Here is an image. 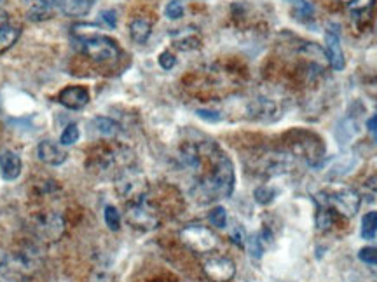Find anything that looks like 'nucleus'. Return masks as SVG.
Instances as JSON below:
<instances>
[{"label":"nucleus","mask_w":377,"mask_h":282,"mask_svg":"<svg viewBox=\"0 0 377 282\" xmlns=\"http://www.w3.org/2000/svg\"><path fill=\"white\" fill-rule=\"evenodd\" d=\"M180 157L196 181L197 197L203 202L227 199L234 190V164L215 141H199L182 147Z\"/></svg>","instance_id":"nucleus-1"},{"label":"nucleus","mask_w":377,"mask_h":282,"mask_svg":"<svg viewBox=\"0 0 377 282\" xmlns=\"http://www.w3.org/2000/svg\"><path fill=\"white\" fill-rule=\"evenodd\" d=\"M285 143L290 155L299 158H304L308 164L320 165V162L325 157V143L318 135L304 129H294L285 135Z\"/></svg>","instance_id":"nucleus-2"},{"label":"nucleus","mask_w":377,"mask_h":282,"mask_svg":"<svg viewBox=\"0 0 377 282\" xmlns=\"http://www.w3.org/2000/svg\"><path fill=\"white\" fill-rule=\"evenodd\" d=\"M133 154L129 148L119 143H104L93 148L90 155V162H93V168L98 171H122L125 168L131 165Z\"/></svg>","instance_id":"nucleus-3"},{"label":"nucleus","mask_w":377,"mask_h":282,"mask_svg":"<svg viewBox=\"0 0 377 282\" xmlns=\"http://www.w3.org/2000/svg\"><path fill=\"white\" fill-rule=\"evenodd\" d=\"M77 42L80 45V52H84L86 58H90L97 65H112L121 56V49L115 44V40L100 35L98 31L83 38H77Z\"/></svg>","instance_id":"nucleus-4"},{"label":"nucleus","mask_w":377,"mask_h":282,"mask_svg":"<svg viewBox=\"0 0 377 282\" xmlns=\"http://www.w3.org/2000/svg\"><path fill=\"white\" fill-rule=\"evenodd\" d=\"M37 267L38 258L31 251H14L0 255V272L14 282L30 277L37 270Z\"/></svg>","instance_id":"nucleus-5"},{"label":"nucleus","mask_w":377,"mask_h":282,"mask_svg":"<svg viewBox=\"0 0 377 282\" xmlns=\"http://www.w3.org/2000/svg\"><path fill=\"white\" fill-rule=\"evenodd\" d=\"M126 220L131 227L140 230H152L159 225V216L147 199V193L126 200Z\"/></svg>","instance_id":"nucleus-6"},{"label":"nucleus","mask_w":377,"mask_h":282,"mask_svg":"<svg viewBox=\"0 0 377 282\" xmlns=\"http://www.w3.org/2000/svg\"><path fill=\"white\" fill-rule=\"evenodd\" d=\"M360 195L353 188H337L332 192L323 193L322 206L341 216L351 218L360 209Z\"/></svg>","instance_id":"nucleus-7"},{"label":"nucleus","mask_w":377,"mask_h":282,"mask_svg":"<svg viewBox=\"0 0 377 282\" xmlns=\"http://www.w3.org/2000/svg\"><path fill=\"white\" fill-rule=\"evenodd\" d=\"M180 237L184 244H187L196 253H211L217 248V235L206 227L201 225H189L180 232Z\"/></svg>","instance_id":"nucleus-8"},{"label":"nucleus","mask_w":377,"mask_h":282,"mask_svg":"<svg viewBox=\"0 0 377 282\" xmlns=\"http://www.w3.org/2000/svg\"><path fill=\"white\" fill-rule=\"evenodd\" d=\"M65 221H63V218L59 216V214L56 213H44L41 214V216H37V220H35V232H37V235H41L42 239H45V241L52 242V241H58L59 237H62L63 234H65Z\"/></svg>","instance_id":"nucleus-9"},{"label":"nucleus","mask_w":377,"mask_h":282,"mask_svg":"<svg viewBox=\"0 0 377 282\" xmlns=\"http://www.w3.org/2000/svg\"><path fill=\"white\" fill-rule=\"evenodd\" d=\"M203 270L208 276V279L213 282H227L234 277L236 267L225 256H210V258L204 260Z\"/></svg>","instance_id":"nucleus-10"},{"label":"nucleus","mask_w":377,"mask_h":282,"mask_svg":"<svg viewBox=\"0 0 377 282\" xmlns=\"http://www.w3.org/2000/svg\"><path fill=\"white\" fill-rule=\"evenodd\" d=\"M325 54L329 59L330 66L336 72H341L346 66V59H344L343 45H341V35L334 24H330L325 30Z\"/></svg>","instance_id":"nucleus-11"},{"label":"nucleus","mask_w":377,"mask_h":282,"mask_svg":"<svg viewBox=\"0 0 377 282\" xmlns=\"http://www.w3.org/2000/svg\"><path fill=\"white\" fill-rule=\"evenodd\" d=\"M21 35V27L7 10L0 9V54L9 51Z\"/></svg>","instance_id":"nucleus-12"},{"label":"nucleus","mask_w":377,"mask_h":282,"mask_svg":"<svg viewBox=\"0 0 377 282\" xmlns=\"http://www.w3.org/2000/svg\"><path fill=\"white\" fill-rule=\"evenodd\" d=\"M58 101L69 110H80L90 103V93H87L86 87L70 86L59 91Z\"/></svg>","instance_id":"nucleus-13"},{"label":"nucleus","mask_w":377,"mask_h":282,"mask_svg":"<svg viewBox=\"0 0 377 282\" xmlns=\"http://www.w3.org/2000/svg\"><path fill=\"white\" fill-rule=\"evenodd\" d=\"M37 157L48 165H62L63 162L66 161L69 155H66L65 148H63L62 143H56V141H51V140H44L38 143Z\"/></svg>","instance_id":"nucleus-14"},{"label":"nucleus","mask_w":377,"mask_h":282,"mask_svg":"<svg viewBox=\"0 0 377 282\" xmlns=\"http://www.w3.org/2000/svg\"><path fill=\"white\" fill-rule=\"evenodd\" d=\"M20 2L27 13L28 20L44 21L51 17V13L58 0H20Z\"/></svg>","instance_id":"nucleus-15"},{"label":"nucleus","mask_w":377,"mask_h":282,"mask_svg":"<svg viewBox=\"0 0 377 282\" xmlns=\"http://www.w3.org/2000/svg\"><path fill=\"white\" fill-rule=\"evenodd\" d=\"M21 169H23V164H21L20 155L10 150L0 151V176L6 181H14L20 178Z\"/></svg>","instance_id":"nucleus-16"},{"label":"nucleus","mask_w":377,"mask_h":282,"mask_svg":"<svg viewBox=\"0 0 377 282\" xmlns=\"http://www.w3.org/2000/svg\"><path fill=\"white\" fill-rule=\"evenodd\" d=\"M173 38V45L180 51H192V49H197L201 45V35L197 31V28L187 27V28H180L178 31H175L171 35Z\"/></svg>","instance_id":"nucleus-17"},{"label":"nucleus","mask_w":377,"mask_h":282,"mask_svg":"<svg viewBox=\"0 0 377 282\" xmlns=\"http://www.w3.org/2000/svg\"><path fill=\"white\" fill-rule=\"evenodd\" d=\"M94 0H58L56 6L59 7L65 16L70 17H83L86 14H90V10L93 9Z\"/></svg>","instance_id":"nucleus-18"},{"label":"nucleus","mask_w":377,"mask_h":282,"mask_svg":"<svg viewBox=\"0 0 377 282\" xmlns=\"http://www.w3.org/2000/svg\"><path fill=\"white\" fill-rule=\"evenodd\" d=\"M341 2L346 7L348 13L353 16L355 21H365L371 16L376 0H341Z\"/></svg>","instance_id":"nucleus-19"},{"label":"nucleus","mask_w":377,"mask_h":282,"mask_svg":"<svg viewBox=\"0 0 377 282\" xmlns=\"http://www.w3.org/2000/svg\"><path fill=\"white\" fill-rule=\"evenodd\" d=\"M152 34V24L145 17H135L129 23V37L135 44H145Z\"/></svg>","instance_id":"nucleus-20"},{"label":"nucleus","mask_w":377,"mask_h":282,"mask_svg":"<svg viewBox=\"0 0 377 282\" xmlns=\"http://www.w3.org/2000/svg\"><path fill=\"white\" fill-rule=\"evenodd\" d=\"M287 3L290 6L292 14H294L297 20L308 21L315 16V7L309 0H287Z\"/></svg>","instance_id":"nucleus-21"},{"label":"nucleus","mask_w":377,"mask_h":282,"mask_svg":"<svg viewBox=\"0 0 377 282\" xmlns=\"http://www.w3.org/2000/svg\"><path fill=\"white\" fill-rule=\"evenodd\" d=\"M93 126L100 135L107 136V138H114V136H118L119 133H121V126L108 117H94Z\"/></svg>","instance_id":"nucleus-22"},{"label":"nucleus","mask_w":377,"mask_h":282,"mask_svg":"<svg viewBox=\"0 0 377 282\" xmlns=\"http://www.w3.org/2000/svg\"><path fill=\"white\" fill-rule=\"evenodd\" d=\"M377 234V211H371L362 220V237L371 241Z\"/></svg>","instance_id":"nucleus-23"},{"label":"nucleus","mask_w":377,"mask_h":282,"mask_svg":"<svg viewBox=\"0 0 377 282\" xmlns=\"http://www.w3.org/2000/svg\"><path fill=\"white\" fill-rule=\"evenodd\" d=\"M105 223L112 232H118L121 228V214L114 206L105 207Z\"/></svg>","instance_id":"nucleus-24"},{"label":"nucleus","mask_w":377,"mask_h":282,"mask_svg":"<svg viewBox=\"0 0 377 282\" xmlns=\"http://www.w3.org/2000/svg\"><path fill=\"white\" fill-rule=\"evenodd\" d=\"M77 140H79V128H77V124H69L63 129L59 143H62L63 147H70V144L76 143Z\"/></svg>","instance_id":"nucleus-25"},{"label":"nucleus","mask_w":377,"mask_h":282,"mask_svg":"<svg viewBox=\"0 0 377 282\" xmlns=\"http://www.w3.org/2000/svg\"><path fill=\"white\" fill-rule=\"evenodd\" d=\"M208 218H210V223L217 228H225V225H227V213H225L224 207L220 206L213 207Z\"/></svg>","instance_id":"nucleus-26"},{"label":"nucleus","mask_w":377,"mask_h":282,"mask_svg":"<svg viewBox=\"0 0 377 282\" xmlns=\"http://www.w3.org/2000/svg\"><path fill=\"white\" fill-rule=\"evenodd\" d=\"M164 14H166L168 20H180L184 16V3L180 0H171L164 9Z\"/></svg>","instance_id":"nucleus-27"},{"label":"nucleus","mask_w":377,"mask_h":282,"mask_svg":"<svg viewBox=\"0 0 377 282\" xmlns=\"http://www.w3.org/2000/svg\"><path fill=\"white\" fill-rule=\"evenodd\" d=\"M274 197H276V190L271 188V186H260L255 190V200L259 204L273 202Z\"/></svg>","instance_id":"nucleus-28"},{"label":"nucleus","mask_w":377,"mask_h":282,"mask_svg":"<svg viewBox=\"0 0 377 282\" xmlns=\"http://www.w3.org/2000/svg\"><path fill=\"white\" fill-rule=\"evenodd\" d=\"M358 258H360V262L367 263V265H377V248L369 246V248L360 249Z\"/></svg>","instance_id":"nucleus-29"},{"label":"nucleus","mask_w":377,"mask_h":282,"mask_svg":"<svg viewBox=\"0 0 377 282\" xmlns=\"http://www.w3.org/2000/svg\"><path fill=\"white\" fill-rule=\"evenodd\" d=\"M250 244V255L255 256V258H260L262 256L264 251V241L260 237H252V239H246Z\"/></svg>","instance_id":"nucleus-30"},{"label":"nucleus","mask_w":377,"mask_h":282,"mask_svg":"<svg viewBox=\"0 0 377 282\" xmlns=\"http://www.w3.org/2000/svg\"><path fill=\"white\" fill-rule=\"evenodd\" d=\"M159 65L161 68L171 70L175 65H177V58H175L170 51H164L159 54Z\"/></svg>","instance_id":"nucleus-31"},{"label":"nucleus","mask_w":377,"mask_h":282,"mask_svg":"<svg viewBox=\"0 0 377 282\" xmlns=\"http://www.w3.org/2000/svg\"><path fill=\"white\" fill-rule=\"evenodd\" d=\"M231 239H232V242H236V244L239 246V248H245V244H246V235H245V230H243L241 227H236L234 230L231 232Z\"/></svg>","instance_id":"nucleus-32"},{"label":"nucleus","mask_w":377,"mask_h":282,"mask_svg":"<svg viewBox=\"0 0 377 282\" xmlns=\"http://www.w3.org/2000/svg\"><path fill=\"white\" fill-rule=\"evenodd\" d=\"M101 20L107 23V27L115 28V21H118V17H115V10H104V13H100Z\"/></svg>","instance_id":"nucleus-33"},{"label":"nucleus","mask_w":377,"mask_h":282,"mask_svg":"<svg viewBox=\"0 0 377 282\" xmlns=\"http://www.w3.org/2000/svg\"><path fill=\"white\" fill-rule=\"evenodd\" d=\"M367 129H369V133H371V135L374 136V140L377 141V115L369 119V121H367Z\"/></svg>","instance_id":"nucleus-34"},{"label":"nucleus","mask_w":377,"mask_h":282,"mask_svg":"<svg viewBox=\"0 0 377 282\" xmlns=\"http://www.w3.org/2000/svg\"><path fill=\"white\" fill-rule=\"evenodd\" d=\"M365 186H367V188H371L372 192H377V175L371 176V178L367 179V183H365Z\"/></svg>","instance_id":"nucleus-35"}]
</instances>
